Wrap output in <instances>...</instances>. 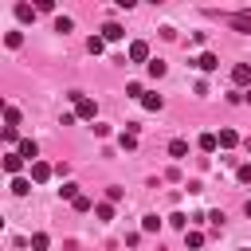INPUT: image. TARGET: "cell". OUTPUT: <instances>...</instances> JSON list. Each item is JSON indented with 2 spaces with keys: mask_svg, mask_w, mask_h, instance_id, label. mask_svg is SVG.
<instances>
[{
  "mask_svg": "<svg viewBox=\"0 0 251 251\" xmlns=\"http://www.w3.org/2000/svg\"><path fill=\"white\" fill-rule=\"evenodd\" d=\"M122 196H126V192H122V188H118V184H110V188H106V200H110V204H118V200H122Z\"/></svg>",
  "mask_w": 251,
  "mask_h": 251,
  "instance_id": "cb8c5ba5",
  "label": "cell"
},
{
  "mask_svg": "<svg viewBox=\"0 0 251 251\" xmlns=\"http://www.w3.org/2000/svg\"><path fill=\"white\" fill-rule=\"evenodd\" d=\"M16 153H20V157H24V161H31V165H35V161H39V145H35V141H31V137H27V141H20V145H16Z\"/></svg>",
  "mask_w": 251,
  "mask_h": 251,
  "instance_id": "277c9868",
  "label": "cell"
},
{
  "mask_svg": "<svg viewBox=\"0 0 251 251\" xmlns=\"http://www.w3.org/2000/svg\"><path fill=\"white\" fill-rule=\"evenodd\" d=\"M243 212H247V220H251V200H247V208H243Z\"/></svg>",
  "mask_w": 251,
  "mask_h": 251,
  "instance_id": "d6a6232c",
  "label": "cell"
},
{
  "mask_svg": "<svg viewBox=\"0 0 251 251\" xmlns=\"http://www.w3.org/2000/svg\"><path fill=\"white\" fill-rule=\"evenodd\" d=\"M126 94H129V98H145V90H141V82H129V86H126Z\"/></svg>",
  "mask_w": 251,
  "mask_h": 251,
  "instance_id": "83f0119b",
  "label": "cell"
},
{
  "mask_svg": "<svg viewBox=\"0 0 251 251\" xmlns=\"http://www.w3.org/2000/svg\"><path fill=\"white\" fill-rule=\"evenodd\" d=\"M184 243H188L192 251H200V247H204V231H184Z\"/></svg>",
  "mask_w": 251,
  "mask_h": 251,
  "instance_id": "e0dca14e",
  "label": "cell"
},
{
  "mask_svg": "<svg viewBox=\"0 0 251 251\" xmlns=\"http://www.w3.org/2000/svg\"><path fill=\"white\" fill-rule=\"evenodd\" d=\"M59 196H63V200H71V204H75V200H78V196H82V192H78V184H71V180H67V184H63V188H59Z\"/></svg>",
  "mask_w": 251,
  "mask_h": 251,
  "instance_id": "9a60e30c",
  "label": "cell"
},
{
  "mask_svg": "<svg viewBox=\"0 0 251 251\" xmlns=\"http://www.w3.org/2000/svg\"><path fill=\"white\" fill-rule=\"evenodd\" d=\"M165 71H169V67H165L161 59H149V75H153V78H165Z\"/></svg>",
  "mask_w": 251,
  "mask_h": 251,
  "instance_id": "44dd1931",
  "label": "cell"
},
{
  "mask_svg": "<svg viewBox=\"0 0 251 251\" xmlns=\"http://www.w3.org/2000/svg\"><path fill=\"white\" fill-rule=\"evenodd\" d=\"M4 43H8V47H20V43H24V35H20V31H8V35H4Z\"/></svg>",
  "mask_w": 251,
  "mask_h": 251,
  "instance_id": "4316f807",
  "label": "cell"
},
{
  "mask_svg": "<svg viewBox=\"0 0 251 251\" xmlns=\"http://www.w3.org/2000/svg\"><path fill=\"white\" fill-rule=\"evenodd\" d=\"M67 98L75 102V118H94V114H98V106H94V98H86V94H78V90H71Z\"/></svg>",
  "mask_w": 251,
  "mask_h": 251,
  "instance_id": "6da1fadb",
  "label": "cell"
},
{
  "mask_svg": "<svg viewBox=\"0 0 251 251\" xmlns=\"http://www.w3.org/2000/svg\"><path fill=\"white\" fill-rule=\"evenodd\" d=\"M235 176H239L243 184H251V165H239V173H235Z\"/></svg>",
  "mask_w": 251,
  "mask_h": 251,
  "instance_id": "1f68e13d",
  "label": "cell"
},
{
  "mask_svg": "<svg viewBox=\"0 0 251 251\" xmlns=\"http://www.w3.org/2000/svg\"><path fill=\"white\" fill-rule=\"evenodd\" d=\"M20 169H24V157H20V153H8V157H4V173L20 176Z\"/></svg>",
  "mask_w": 251,
  "mask_h": 251,
  "instance_id": "52a82bcc",
  "label": "cell"
},
{
  "mask_svg": "<svg viewBox=\"0 0 251 251\" xmlns=\"http://www.w3.org/2000/svg\"><path fill=\"white\" fill-rule=\"evenodd\" d=\"M4 141H8V145H20V137H16V129H12V126H4Z\"/></svg>",
  "mask_w": 251,
  "mask_h": 251,
  "instance_id": "f546056e",
  "label": "cell"
},
{
  "mask_svg": "<svg viewBox=\"0 0 251 251\" xmlns=\"http://www.w3.org/2000/svg\"><path fill=\"white\" fill-rule=\"evenodd\" d=\"M12 192H16V196H27V192H31V180H27V176H12Z\"/></svg>",
  "mask_w": 251,
  "mask_h": 251,
  "instance_id": "7c38bea8",
  "label": "cell"
},
{
  "mask_svg": "<svg viewBox=\"0 0 251 251\" xmlns=\"http://www.w3.org/2000/svg\"><path fill=\"white\" fill-rule=\"evenodd\" d=\"M169 157L184 161V157H188V141H180V137H176V141H169Z\"/></svg>",
  "mask_w": 251,
  "mask_h": 251,
  "instance_id": "30bf717a",
  "label": "cell"
},
{
  "mask_svg": "<svg viewBox=\"0 0 251 251\" xmlns=\"http://www.w3.org/2000/svg\"><path fill=\"white\" fill-rule=\"evenodd\" d=\"M196 145H200L204 153H216V149H220V137H216V133H200V141H196Z\"/></svg>",
  "mask_w": 251,
  "mask_h": 251,
  "instance_id": "9c48e42d",
  "label": "cell"
},
{
  "mask_svg": "<svg viewBox=\"0 0 251 251\" xmlns=\"http://www.w3.org/2000/svg\"><path fill=\"white\" fill-rule=\"evenodd\" d=\"M47 247H51V235L47 231H35L31 235V251H47Z\"/></svg>",
  "mask_w": 251,
  "mask_h": 251,
  "instance_id": "4fadbf2b",
  "label": "cell"
},
{
  "mask_svg": "<svg viewBox=\"0 0 251 251\" xmlns=\"http://www.w3.org/2000/svg\"><path fill=\"white\" fill-rule=\"evenodd\" d=\"M86 51H90V55H102V51H106V39H102V35H90V39H86Z\"/></svg>",
  "mask_w": 251,
  "mask_h": 251,
  "instance_id": "5bb4252c",
  "label": "cell"
},
{
  "mask_svg": "<svg viewBox=\"0 0 251 251\" xmlns=\"http://www.w3.org/2000/svg\"><path fill=\"white\" fill-rule=\"evenodd\" d=\"M243 251H251V247H243Z\"/></svg>",
  "mask_w": 251,
  "mask_h": 251,
  "instance_id": "e575fe53",
  "label": "cell"
},
{
  "mask_svg": "<svg viewBox=\"0 0 251 251\" xmlns=\"http://www.w3.org/2000/svg\"><path fill=\"white\" fill-rule=\"evenodd\" d=\"M71 27H75V24H71V20H67V16H59V20H55V31H63V35H67V31H71Z\"/></svg>",
  "mask_w": 251,
  "mask_h": 251,
  "instance_id": "484cf974",
  "label": "cell"
},
{
  "mask_svg": "<svg viewBox=\"0 0 251 251\" xmlns=\"http://www.w3.org/2000/svg\"><path fill=\"white\" fill-rule=\"evenodd\" d=\"M51 173H55V165H47V161H35V165H31V180H35V184H47Z\"/></svg>",
  "mask_w": 251,
  "mask_h": 251,
  "instance_id": "3957f363",
  "label": "cell"
},
{
  "mask_svg": "<svg viewBox=\"0 0 251 251\" xmlns=\"http://www.w3.org/2000/svg\"><path fill=\"white\" fill-rule=\"evenodd\" d=\"M208 220H212V227H216V231L224 227V212H208Z\"/></svg>",
  "mask_w": 251,
  "mask_h": 251,
  "instance_id": "4dcf8cb0",
  "label": "cell"
},
{
  "mask_svg": "<svg viewBox=\"0 0 251 251\" xmlns=\"http://www.w3.org/2000/svg\"><path fill=\"white\" fill-rule=\"evenodd\" d=\"M141 106H145V110H161V106H165V98H161V94H145V98H141Z\"/></svg>",
  "mask_w": 251,
  "mask_h": 251,
  "instance_id": "ac0fdd59",
  "label": "cell"
},
{
  "mask_svg": "<svg viewBox=\"0 0 251 251\" xmlns=\"http://www.w3.org/2000/svg\"><path fill=\"white\" fill-rule=\"evenodd\" d=\"M169 224H173V227H184V231H188V224H192V220H188V216H180V212H176V216H169Z\"/></svg>",
  "mask_w": 251,
  "mask_h": 251,
  "instance_id": "d4e9b609",
  "label": "cell"
},
{
  "mask_svg": "<svg viewBox=\"0 0 251 251\" xmlns=\"http://www.w3.org/2000/svg\"><path fill=\"white\" fill-rule=\"evenodd\" d=\"M216 137H220V145H224V149H231V145L239 141V133H235V129H227V126H224V129H220Z\"/></svg>",
  "mask_w": 251,
  "mask_h": 251,
  "instance_id": "8fae6325",
  "label": "cell"
},
{
  "mask_svg": "<svg viewBox=\"0 0 251 251\" xmlns=\"http://www.w3.org/2000/svg\"><path fill=\"white\" fill-rule=\"evenodd\" d=\"M231 82H235V86H247V82H251V67H247V63H235V67H231Z\"/></svg>",
  "mask_w": 251,
  "mask_h": 251,
  "instance_id": "5b68a950",
  "label": "cell"
},
{
  "mask_svg": "<svg viewBox=\"0 0 251 251\" xmlns=\"http://www.w3.org/2000/svg\"><path fill=\"white\" fill-rule=\"evenodd\" d=\"M16 16L27 24V20H35V8H31V4H16Z\"/></svg>",
  "mask_w": 251,
  "mask_h": 251,
  "instance_id": "ffe728a7",
  "label": "cell"
},
{
  "mask_svg": "<svg viewBox=\"0 0 251 251\" xmlns=\"http://www.w3.org/2000/svg\"><path fill=\"white\" fill-rule=\"evenodd\" d=\"M4 122L16 129V126H20V110H16V106H4Z\"/></svg>",
  "mask_w": 251,
  "mask_h": 251,
  "instance_id": "7402d4cb",
  "label": "cell"
},
{
  "mask_svg": "<svg viewBox=\"0 0 251 251\" xmlns=\"http://www.w3.org/2000/svg\"><path fill=\"white\" fill-rule=\"evenodd\" d=\"M141 231H161V220H157V216H145V220H141Z\"/></svg>",
  "mask_w": 251,
  "mask_h": 251,
  "instance_id": "603a6c76",
  "label": "cell"
},
{
  "mask_svg": "<svg viewBox=\"0 0 251 251\" xmlns=\"http://www.w3.org/2000/svg\"><path fill=\"white\" fill-rule=\"evenodd\" d=\"M122 35H126V27H122V24H106V27H102V39H106V43H118Z\"/></svg>",
  "mask_w": 251,
  "mask_h": 251,
  "instance_id": "8992f818",
  "label": "cell"
},
{
  "mask_svg": "<svg viewBox=\"0 0 251 251\" xmlns=\"http://www.w3.org/2000/svg\"><path fill=\"white\" fill-rule=\"evenodd\" d=\"M71 208H75V212H90V196H78Z\"/></svg>",
  "mask_w": 251,
  "mask_h": 251,
  "instance_id": "f1b7e54d",
  "label": "cell"
},
{
  "mask_svg": "<svg viewBox=\"0 0 251 251\" xmlns=\"http://www.w3.org/2000/svg\"><path fill=\"white\" fill-rule=\"evenodd\" d=\"M196 67H200V71H216V67H220V55H212V51H204V55L196 59Z\"/></svg>",
  "mask_w": 251,
  "mask_h": 251,
  "instance_id": "ba28073f",
  "label": "cell"
},
{
  "mask_svg": "<svg viewBox=\"0 0 251 251\" xmlns=\"http://www.w3.org/2000/svg\"><path fill=\"white\" fill-rule=\"evenodd\" d=\"M94 216H98L102 224H110V220H114V204H110V200H106V204H98V208H94Z\"/></svg>",
  "mask_w": 251,
  "mask_h": 251,
  "instance_id": "2e32d148",
  "label": "cell"
},
{
  "mask_svg": "<svg viewBox=\"0 0 251 251\" xmlns=\"http://www.w3.org/2000/svg\"><path fill=\"white\" fill-rule=\"evenodd\" d=\"M243 102H251V90H247V94H243Z\"/></svg>",
  "mask_w": 251,
  "mask_h": 251,
  "instance_id": "836d02e7",
  "label": "cell"
},
{
  "mask_svg": "<svg viewBox=\"0 0 251 251\" xmlns=\"http://www.w3.org/2000/svg\"><path fill=\"white\" fill-rule=\"evenodd\" d=\"M118 145H122L126 153H129V149H137V133H129V129H126V133L118 137Z\"/></svg>",
  "mask_w": 251,
  "mask_h": 251,
  "instance_id": "d6986e66",
  "label": "cell"
},
{
  "mask_svg": "<svg viewBox=\"0 0 251 251\" xmlns=\"http://www.w3.org/2000/svg\"><path fill=\"white\" fill-rule=\"evenodd\" d=\"M129 63H145L149 67V43L145 39H133L129 43Z\"/></svg>",
  "mask_w": 251,
  "mask_h": 251,
  "instance_id": "7a4b0ae2",
  "label": "cell"
}]
</instances>
